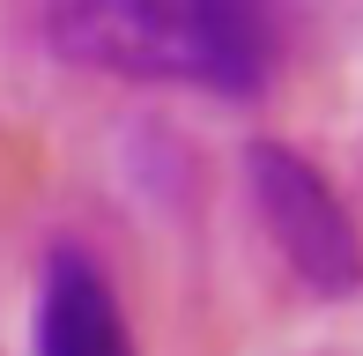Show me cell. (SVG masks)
Instances as JSON below:
<instances>
[{"instance_id":"cell-1","label":"cell","mask_w":363,"mask_h":356,"mask_svg":"<svg viewBox=\"0 0 363 356\" xmlns=\"http://www.w3.org/2000/svg\"><path fill=\"white\" fill-rule=\"evenodd\" d=\"M45 45L111 82L259 96L289 52V0H52Z\"/></svg>"},{"instance_id":"cell-2","label":"cell","mask_w":363,"mask_h":356,"mask_svg":"<svg viewBox=\"0 0 363 356\" xmlns=\"http://www.w3.org/2000/svg\"><path fill=\"white\" fill-rule=\"evenodd\" d=\"M245 193H252L267 245L282 252V267L311 297L341 304L363 289V223L349 216V201L311 156H296L289 141H252L245 149Z\"/></svg>"},{"instance_id":"cell-3","label":"cell","mask_w":363,"mask_h":356,"mask_svg":"<svg viewBox=\"0 0 363 356\" xmlns=\"http://www.w3.org/2000/svg\"><path fill=\"white\" fill-rule=\"evenodd\" d=\"M38 356H134V327L111 274L82 245H52L38 267V312H30Z\"/></svg>"}]
</instances>
